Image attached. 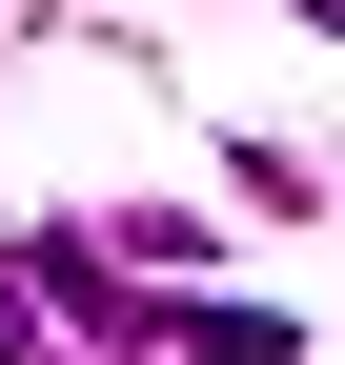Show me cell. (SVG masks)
Masks as SVG:
<instances>
[{
    "label": "cell",
    "mask_w": 345,
    "mask_h": 365,
    "mask_svg": "<svg viewBox=\"0 0 345 365\" xmlns=\"http://www.w3.org/2000/svg\"><path fill=\"white\" fill-rule=\"evenodd\" d=\"M163 365H305V325H284V304H203V284H163Z\"/></svg>",
    "instance_id": "1"
},
{
    "label": "cell",
    "mask_w": 345,
    "mask_h": 365,
    "mask_svg": "<svg viewBox=\"0 0 345 365\" xmlns=\"http://www.w3.org/2000/svg\"><path fill=\"white\" fill-rule=\"evenodd\" d=\"M0 365H102V345H81V304L41 284V264H0Z\"/></svg>",
    "instance_id": "2"
},
{
    "label": "cell",
    "mask_w": 345,
    "mask_h": 365,
    "mask_svg": "<svg viewBox=\"0 0 345 365\" xmlns=\"http://www.w3.org/2000/svg\"><path fill=\"white\" fill-rule=\"evenodd\" d=\"M305 21H325V41H345V0H305Z\"/></svg>",
    "instance_id": "3"
}]
</instances>
